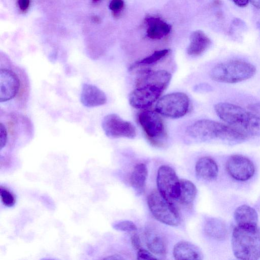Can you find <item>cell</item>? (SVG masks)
Returning <instances> with one entry per match:
<instances>
[{
    "label": "cell",
    "instance_id": "4fadbf2b",
    "mask_svg": "<svg viewBox=\"0 0 260 260\" xmlns=\"http://www.w3.org/2000/svg\"><path fill=\"white\" fill-rule=\"evenodd\" d=\"M106 94L95 85L84 84L80 94V101L87 107L102 106L107 103Z\"/></svg>",
    "mask_w": 260,
    "mask_h": 260
},
{
    "label": "cell",
    "instance_id": "9a60e30c",
    "mask_svg": "<svg viewBox=\"0 0 260 260\" xmlns=\"http://www.w3.org/2000/svg\"><path fill=\"white\" fill-rule=\"evenodd\" d=\"M173 256L175 259L201 260L203 254L196 245L187 241H182L176 243L173 248Z\"/></svg>",
    "mask_w": 260,
    "mask_h": 260
},
{
    "label": "cell",
    "instance_id": "ba28073f",
    "mask_svg": "<svg viewBox=\"0 0 260 260\" xmlns=\"http://www.w3.org/2000/svg\"><path fill=\"white\" fill-rule=\"evenodd\" d=\"M165 89L148 83L136 85V88L128 95L131 106L136 109H146L150 107L159 98Z\"/></svg>",
    "mask_w": 260,
    "mask_h": 260
},
{
    "label": "cell",
    "instance_id": "2e32d148",
    "mask_svg": "<svg viewBox=\"0 0 260 260\" xmlns=\"http://www.w3.org/2000/svg\"><path fill=\"white\" fill-rule=\"evenodd\" d=\"M195 170L199 178L207 181L215 179L218 173L217 164L213 158L208 156L202 157L197 161Z\"/></svg>",
    "mask_w": 260,
    "mask_h": 260
},
{
    "label": "cell",
    "instance_id": "30bf717a",
    "mask_svg": "<svg viewBox=\"0 0 260 260\" xmlns=\"http://www.w3.org/2000/svg\"><path fill=\"white\" fill-rule=\"evenodd\" d=\"M102 126L105 135L110 138L134 139L137 135L135 125L116 114H109L105 116Z\"/></svg>",
    "mask_w": 260,
    "mask_h": 260
},
{
    "label": "cell",
    "instance_id": "e575fe53",
    "mask_svg": "<svg viewBox=\"0 0 260 260\" xmlns=\"http://www.w3.org/2000/svg\"><path fill=\"white\" fill-rule=\"evenodd\" d=\"M213 4L215 6H219L221 4V0H214Z\"/></svg>",
    "mask_w": 260,
    "mask_h": 260
},
{
    "label": "cell",
    "instance_id": "e0dca14e",
    "mask_svg": "<svg viewBox=\"0 0 260 260\" xmlns=\"http://www.w3.org/2000/svg\"><path fill=\"white\" fill-rule=\"evenodd\" d=\"M234 218L238 226L243 227H256L258 223V215L252 207L242 205L235 211Z\"/></svg>",
    "mask_w": 260,
    "mask_h": 260
},
{
    "label": "cell",
    "instance_id": "484cf974",
    "mask_svg": "<svg viewBox=\"0 0 260 260\" xmlns=\"http://www.w3.org/2000/svg\"><path fill=\"white\" fill-rule=\"evenodd\" d=\"M0 149L2 150L7 145L8 142V131L3 122L0 123Z\"/></svg>",
    "mask_w": 260,
    "mask_h": 260
},
{
    "label": "cell",
    "instance_id": "d6986e66",
    "mask_svg": "<svg viewBox=\"0 0 260 260\" xmlns=\"http://www.w3.org/2000/svg\"><path fill=\"white\" fill-rule=\"evenodd\" d=\"M145 20L148 25L147 35L151 39H160L171 31V26L159 18L149 16Z\"/></svg>",
    "mask_w": 260,
    "mask_h": 260
},
{
    "label": "cell",
    "instance_id": "6da1fadb",
    "mask_svg": "<svg viewBox=\"0 0 260 260\" xmlns=\"http://www.w3.org/2000/svg\"><path fill=\"white\" fill-rule=\"evenodd\" d=\"M214 110L220 119L247 138L260 136V117L251 111L225 102L216 104Z\"/></svg>",
    "mask_w": 260,
    "mask_h": 260
},
{
    "label": "cell",
    "instance_id": "ac0fdd59",
    "mask_svg": "<svg viewBox=\"0 0 260 260\" xmlns=\"http://www.w3.org/2000/svg\"><path fill=\"white\" fill-rule=\"evenodd\" d=\"M211 40L202 30L193 31L190 37V43L187 49V54L199 56L203 53L211 45Z\"/></svg>",
    "mask_w": 260,
    "mask_h": 260
},
{
    "label": "cell",
    "instance_id": "d4e9b609",
    "mask_svg": "<svg viewBox=\"0 0 260 260\" xmlns=\"http://www.w3.org/2000/svg\"><path fill=\"white\" fill-rule=\"evenodd\" d=\"M113 227L116 230L132 232L137 231V228L135 223L129 220H121L115 222Z\"/></svg>",
    "mask_w": 260,
    "mask_h": 260
},
{
    "label": "cell",
    "instance_id": "52a82bcc",
    "mask_svg": "<svg viewBox=\"0 0 260 260\" xmlns=\"http://www.w3.org/2000/svg\"><path fill=\"white\" fill-rule=\"evenodd\" d=\"M189 108V99L183 92H177L167 94L156 102L155 110L160 115L179 118L185 115Z\"/></svg>",
    "mask_w": 260,
    "mask_h": 260
},
{
    "label": "cell",
    "instance_id": "8fae6325",
    "mask_svg": "<svg viewBox=\"0 0 260 260\" xmlns=\"http://www.w3.org/2000/svg\"><path fill=\"white\" fill-rule=\"evenodd\" d=\"M21 81L17 73L10 68L1 67L0 102H9L21 92Z\"/></svg>",
    "mask_w": 260,
    "mask_h": 260
},
{
    "label": "cell",
    "instance_id": "277c9868",
    "mask_svg": "<svg viewBox=\"0 0 260 260\" xmlns=\"http://www.w3.org/2000/svg\"><path fill=\"white\" fill-rule=\"evenodd\" d=\"M256 69L252 64L241 60H231L215 65L210 77L216 82L236 83L252 77Z\"/></svg>",
    "mask_w": 260,
    "mask_h": 260
},
{
    "label": "cell",
    "instance_id": "7a4b0ae2",
    "mask_svg": "<svg viewBox=\"0 0 260 260\" xmlns=\"http://www.w3.org/2000/svg\"><path fill=\"white\" fill-rule=\"evenodd\" d=\"M186 133L197 140H220L229 144L240 143L247 139L230 125L209 119L196 121L187 127Z\"/></svg>",
    "mask_w": 260,
    "mask_h": 260
},
{
    "label": "cell",
    "instance_id": "f546056e",
    "mask_svg": "<svg viewBox=\"0 0 260 260\" xmlns=\"http://www.w3.org/2000/svg\"><path fill=\"white\" fill-rule=\"evenodd\" d=\"M248 108L250 111L260 117V103L250 104Z\"/></svg>",
    "mask_w": 260,
    "mask_h": 260
},
{
    "label": "cell",
    "instance_id": "603a6c76",
    "mask_svg": "<svg viewBox=\"0 0 260 260\" xmlns=\"http://www.w3.org/2000/svg\"><path fill=\"white\" fill-rule=\"evenodd\" d=\"M169 52V49H162L156 51L152 54L136 62L130 67V69L133 70L140 66H148L155 63L162 58L166 56Z\"/></svg>",
    "mask_w": 260,
    "mask_h": 260
},
{
    "label": "cell",
    "instance_id": "7c38bea8",
    "mask_svg": "<svg viewBox=\"0 0 260 260\" xmlns=\"http://www.w3.org/2000/svg\"><path fill=\"white\" fill-rule=\"evenodd\" d=\"M225 167L229 174L238 181H244L249 179L255 172L253 162L242 155L230 156L226 161Z\"/></svg>",
    "mask_w": 260,
    "mask_h": 260
},
{
    "label": "cell",
    "instance_id": "8992f818",
    "mask_svg": "<svg viewBox=\"0 0 260 260\" xmlns=\"http://www.w3.org/2000/svg\"><path fill=\"white\" fill-rule=\"evenodd\" d=\"M160 115L156 111L144 110L138 114V121L149 142L157 147H163L167 135Z\"/></svg>",
    "mask_w": 260,
    "mask_h": 260
},
{
    "label": "cell",
    "instance_id": "3957f363",
    "mask_svg": "<svg viewBox=\"0 0 260 260\" xmlns=\"http://www.w3.org/2000/svg\"><path fill=\"white\" fill-rule=\"evenodd\" d=\"M232 247L235 256L242 260L260 258V231L256 227L237 226L232 237Z\"/></svg>",
    "mask_w": 260,
    "mask_h": 260
},
{
    "label": "cell",
    "instance_id": "ffe728a7",
    "mask_svg": "<svg viewBox=\"0 0 260 260\" xmlns=\"http://www.w3.org/2000/svg\"><path fill=\"white\" fill-rule=\"evenodd\" d=\"M147 176L145 164L140 163L134 167L130 176V183L137 194H141L144 191Z\"/></svg>",
    "mask_w": 260,
    "mask_h": 260
},
{
    "label": "cell",
    "instance_id": "4316f807",
    "mask_svg": "<svg viewBox=\"0 0 260 260\" xmlns=\"http://www.w3.org/2000/svg\"><path fill=\"white\" fill-rule=\"evenodd\" d=\"M124 2L123 0H111L109 4L110 9L116 15L123 9Z\"/></svg>",
    "mask_w": 260,
    "mask_h": 260
},
{
    "label": "cell",
    "instance_id": "9c48e42d",
    "mask_svg": "<svg viewBox=\"0 0 260 260\" xmlns=\"http://www.w3.org/2000/svg\"><path fill=\"white\" fill-rule=\"evenodd\" d=\"M157 189L167 199L177 200L180 193V180L175 171L167 165L160 166L157 174Z\"/></svg>",
    "mask_w": 260,
    "mask_h": 260
},
{
    "label": "cell",
    "instance_id": "8d00e7d4",
    "mask_svg": "<svg viewBox=\"0 0 260 260\" xmlns=\"http://www.w3.org/2000/svg\"><path fill=\"white\" fill-rule=\"evenodd\" d=\"M100 0H92V2L95 3L99 2Z\"/></svg>",
    "mask_w": 260,
    "mask_h": 260
},
{
    "label": "cell",
    "instance_id": "44dd1931",
    "mask_svg": "<svg viewBox=\"0 0 260 260\" xmlns=\"http://www.w3.org/2000/svg\"><path fill=\"white\" fill-rule=\"evenodd\" d=\"M204 232L209 237L216 240H223L227 235L225 224L216 218H209L204 224Z\"/></svg>",
    "mask_w": 260,
    "mask_h": 260
},
{
    "label": "cell",
    "instance_id": "d590c367",
    "mask_svg": "<svg viewBox=\"0 0 260 260\" xmlns=\"http://www.w3.org/2000/svg\"><path fill=\"white\" fill-rule=\"evenodd\" d=\"M92 20L96 23H98L100 21V18L97 16L92 17Z\"/></svg>",
    "mask_w": 260,
    "mask_h": 260
},
{
    "label": "cell",
    "instance_id": "83f0119b",
    "mask_svg": "<svg viewBox=\"0 0 260 260\" xmlns=\"http://www.w3.org/2000/svg\"><path fill=\"white\" fill-rule=\"evenodd\" d=\"M138 259H156L157 258L152 254V252L151 253L149 251L141 248L139 249L137 252V257Z\"/></svg>",
    "mask_w": 260,
    "mask_h": 260
},
{
    "label": "cell",
    "instance_id": "5b68a950",
    "mask_svg": "<svg viewBox=\"0 0 260 260\" xmlns=\"http://www.w3.org/2000/svg\"><path fill=\"white\" fill-rule=\"evenodd\" d=\"M147 204L153 217L164 224L176 226L180 223L178 211L172 202L165 198L158 189L148 196Z\"/></svg>",
    "mask_w": 260,
    "mask_h": 260
},
{
    "label": "cell",
    "instance_id": "cb8c5ba5",
    "mask_svg": "<svg viewBox=\"0 0 260 260\" xmlns=\"http://www.w3.org/2000/svg\"><path fill=\"white\" fill-rule=\"evenodd\" d=\"M0 196L2 203L5 206L12 207L15 204L16 199L14 196L5 187H1Z\"/></svg>",
    "mask_w": 260,
    "mask_h": 260
},
{
    "label": "cell",
    "instance_id": "d6a6232c",
    "mask_svg": "<svg viewBox=\"0 0 260 260\" xmlns=\"http://www.w3.org/2000/svg\"><path fill=\"white\" fill-rule=\"evenodd\" d=\"M249 2L255 8L260 9V0H249Z\"/></svg>",
    "mask_w": 260,
    "mask_h": 260
},
{
    "label": "cell",
    "instance_id": "836d02e7",
    "mask_svg": "<svg viewBox=\"0 0 260 260\" xmlns=\"http://www.w3.org/2000/svg\"><path fill=\"white\" fill-rule=\"evenodd\" d=\"M105 259H123V258L120 255H111L107 257H106Z\"/></svg>",
    "mask_w": 260,
    "mask_h": 260
},
{
    "label": "cell",
    "instance_id": "f1b7e54d",
    "mask_svg": "<svg viewBox=\"0 0 260 260\" xmlns=\"http://www.w3.org/2000/svg\"><path fill=\"white\" fill-rule=\"evenodd\" d=\"M131 240L132 244L135 249L139 250L142 248L141 240L138 235L136 234H134L131 237Z\"/></svg>",
    "mask_w": 260,
    "mask_h": 260
},
{
    "label": "cell",
    "instance_id": "7402d4cb",
    "mask_svg": "<svg viewBox=\"0 0 260 260\" xmlns=\"http://www.w3.org/2000/svg\"><path fill=\"white\" fill-rule=\"evenodd\" d=\"M197 192L195 185L187 179L180 180V193L177 200L185 206L191 205L193 202Z\"/></svg>",
    "mask_w": 260,
    "mask_h": 260
},
{
    "label": "cell",
    "instance_id": "1f68e13d",
    "mask_svg": "<svg viewBox=\"0 0 260 260\" xmlns=\"http://www.w3.org/2000/svg\"><path fill=\"white\" fill-rule=\"evenodd\" d=\"M236 5L239 7H245L247 6L249 2V0H230Z\"/></svg>",
    "mask_w": 260,
    "mask_h": 260
},
{
    "label": "cell",
    "instance_id": "5bb4252c",
    "mask_svg": "<svg viewBox=\"0 0 260 260\" xmlns=\"http://www.w3.org/2000/svg\"><path fill=\"white\" fill-rule=\"evenodd\" d=\"M145 239L147 248L155 255L164 256L167 253V244L163 236L154 228L146 229Z\"/></svg>",
    "mask_w": 260,
    "mask_h": 260
},
{
    "label": "cell",
    "instance_id": "4dcf8cb0",
    "mask_svg": "<svg viewBox=\"0 0 260 260\" xmlns=\"http://www.w3.org/2000/svg\"><path fill=\"white\" fill-rule=\"evenodd\" d=\"M30 0H18V5L22 11H25L29 7Z\"/></svg>",
    "mask_w": 260,
    "mask_h": 260
}]
</instances>
